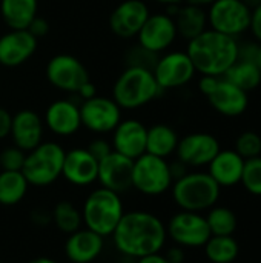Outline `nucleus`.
<instances>
[{"label": "nucleus", "instance_id": "12", "mask_svg": "<svg viewBox=\"0 0 261 263\" xmlns=\"http://www.w3.org/2000/svg\"><path fill=\"white\" fill-rule=\"evenodd\" d=\"M82 126L95 134H108L115 129L122 120V108L114 99L95 96L80 105Z\"/></svg>", "mask_w": 261, "mask_h": 263}, {"label": "nucleus", "instance_id": "37", "mask_svg": "<svg viewBox=\"0 0 261 263\" xmlns=\"http://www.w3.org/2000/svg\"><path fill=\"white\" fill-rule=\"evenodd\" d=\"M86 149L89 151V154H91L97 162H100L102 159H105L108 154H111V153L114 151V149H112V145H111L108 140L102 139V137L94 139V140L86 146Z\"/></svg>", "mask_w": 261, "mask_h": 263}, {"label": "nucleus", "instance_id": "14", "mask_svg": "<svg viewBox=\"0 0 261 263\" xmlns=\"http://www.w3.org/2000/svg\"><path fill=\"white\" fill-rule=\"evenodd\" d=\"M177 37L178 35L175 22L166 12L149 14L145 25L137 34L138 45L155 54H162L169 49Z\"/></svg>", "mask_w": 261, "mask_h": 263}, {"label": "nucleus", "instance_id": "41", "mask_svg": "<svg viewBox=\"0 0 261 263\" xmlns=\"http://www.w3.org/2000/svg\"><path fill=\"white\" fill-rule=\"evenodd\" d=\"M249 31L254 35V40L261 43V5L254 8L251 12V23H249Z\"/></svg>", "mask_w": 261, "mask_h": 263}, {"label": "nucleus", "instance_id": "6", "mask_svg": "<svg viewBox=\"0 0 261 263\" xmlns=\"http://www.w3.org/2000/svg\"><path fill=\"white\" fill-rule=\"evenodd\" d=\"M66 151L57 142H42L26 153L22 174L29 186H48L62 177Z\"/></svg>", "mask_w": 261, "mask_h": 263}, {"label": "nucleus", "instance_id": "20", "mask_svg": "<svg viewBox=\"0 0 261 263\" xmlns=\"http://www.w3.org/2000/svg\"><path fill=\"white\" fill-rule=\"evenodd\" d=\"M43 119L35 111L22 109L12 116L9 137L12 139V145L28 153L43 142Z\"/></svg>", "mask_w": 261, "mask_h": 263}, {"label": "nucleus", "instance_id": "30", "mask_svg": "<svg viewBox=\"0 0 261 263\" xmlns=\"http://www.w3.org/2000/svg\"><path fill=\"white\" fill-rule=\"evenodd\" d=\"M203 248L208 260L212 263H232L240 253L234 236H211Z\"/></svg>", "mask_w": 261, "mask_h": 263}, {"label": "nucleus", "instance_id": "48", "mask_svg": "<svg viewBox=\"0 0 261 263\" xmlns=\"http://www.w3.org/2000/svg\"><path fill=\"white\" fill-rule=\"evenodd\" d=\"M154 2H157L160 5H165V6H168V5H183L185 3V0H154Z\"/></svg>", "mask_w": 261, "mask_h": 263}, {"label": "nucleus", "instance_id": "13", "mask_svg": "<svg viewBox=\"0 0 261 263\" xmlns=\"http://www.w3.org/2000/svg\"><path fill=\"white\" fill-rule=\"evenodd\" d=\"M222 149L220 142L209 133H192L178 140L175 154L188 168L208 166Z\"/></svg>", "mask_w": 261, "mask_h": 263}, {"label": "nucleus", "instance_id": "49", "mask_svg": "<svg viewBox=\"0 0 261 263\" xmlns=\"http://www.w3.org/2000/svg\"><path fill=\"white\" fill-rule=\"evenodd\" d=\"M251 11L254 9V8H257V6H260L261 5V0H242Z\"/></svg>", "mask_w": 261, "mask_h": 263}, {"label": "nucleus", "instance_id": "38", "mask_svg": "<svg viewBox=\"0 0 261 263\" xmlns=\"http://www.w3.org/2000/svg\"><path fill=\"white\" fill-rule=\"evenodd\" d=\"M260 46L261 43H258L257 40H254V42H240L238 43V59L249 60V62H257Z\"/></svg>", "mask_w": 261, "mask_h": 263}, {"label": "nucleus", "instance_id": "2", "mask_svg": "<svg viewBox=\"0 0 261 263\" xmlns=\"http://www.w3.org/2000/svg\"><path fill=\"white\" fill-rule=\"evenodd\" d=\"M240 40L211 28L188 42L186 52L202 76L222 77L238 59Z\"/></svg>", "mask_w": 261, "mask_h": 263}, {"label": "nucleus", "instance_id": "22", "mask_svg": "<svg viewBox=\"0 0 261 263\" xmlns=\"http://www.w3.org/2000/svg\"><path fill=\"white\" fill-rule=\"evenodd\" d=\"M249 92L240 89L234 83L220 77L217 88L208 97L211 106L225 117H238L249 106Z\"/></svg>", "mask_w": 261, "mask_h": 263}, {"label": "nucleus", "instance_id": "34", "mask_svg": "<svg viewBox=\"0 0 261 263\" xmlns=\"http://www.w3.org/2000/svg\"><path fill=\"white\" fill-rule=\"evenodd\" d=\"M158 57L160 54L151 52L142 45H134L125 54V63H126V68H143V69L152 71Z\"/></svg>", "mask_w": 261, "mask_h": 263}, {"label": "nucleus", "instance_id": "50", "mask_svg": "<svg viewBox=\"0 0 261 263\" xmlns=\"http://www.w3.org/2000/svg\"><path fill=\"white\" fill-rule=\"evenodd\" d=\"M28 263H58V262H55L54 259H49V257H35V259L29 260Z\"/></svg>", "mask_w": 261, "mask_h": 263}, {"label": "nucleus", "instance_id": "18", "mask_svg": "<svg viewBox=\"0 0 261 263\" xmlns=\"http://www.w3.org/2000/svg\"><path fill=\"white\" fill-rule=\"evenodd\" d=\"M148 128L137 119H122L112 131V149L131 160L146 153Z\"/></svg>", "mask_w": 261, "mask_h": 263}, {"label": "nucleus", "instance_id": "45", "mask_svg": "<svg viewBox=\"0 0 261 263\" xmlns=\"http://www.w3.org/2000/svg\"><path fill=\"white\" fill-rule=\"evenodd\" d=\"M165 256H166V259L171 263H183V260H185V251L178 245L174 247V248H171Z\"/></svg>", "mask_w": 261, "mask_h": 263}, {"label": "nucleus", "instance_id": "25", "mask_svg": "<svg viewBox=\"0 0 261 263\" xmlns=\"http://www.w3.org/2000/svg\"><path fill=\"white\" fill-rule=\"evenodd\" d=\"M172 18L175 22L177 35L188 42L208 29V12L205 11V8L195 5H180L177 14Z\"/></svg>", "mask_w": 261, "mask_h": 263}, {"label": "nucleus", "instance_id": "10", "mask_svg": "<svg viewBox=\"0 0 261 263\" xmlns=\"http://www.w3.org/2000/svg\"><path fill=\"white\" fill-rule=\"evenodd\" d=\"M152 72L162 91L182 88L197 74L186 51H171L160 55Z\"/></svg>", "mask_w": 261, "mask_h": 263}, {"label": "nucleus", "instance_id": "33", "mask_svg": "<svg viewBox=\"0 0 261 263\" xmlns=\"http://www.w3.org/2000/svg\"><path fill=\"white\" fill-rule=\"evenodd\" d=\"M240 183L245 186V190L249 194L261 197V156L245 160V168Z\"/></svg>", "mask_w": 261, "mask_h": 263}, {"label": "nucleus", "instance_id": "11", "mask_svg": "<svg viewBox=\"0 0 261 263\" xmlns=\"http://www.w3.org/2000/svg\"><path fill=\"white\" fill-rule=\"evenodd\" d=\"M45 74L54 88L71 94H75L78 88L89 80L86 66L71 54H57L49 59Z\"/></svg>", "mask_w": 261, "mask_h": 263}, {"label": "nucleus", "instance_id": "4", "mask_svg": "<svg viewBox=\"0 0 261 263\" xmlns=\"http://www.w3.org/2000/svg\"><path fill=\"white\" fill-rule=\"evenodd\" d=\"M83 227L102 237L112 236L120 219L125 214L122 196L103 186L94 190L83 202Z\"/></svg>", "mask_w": 261, "mask_h": 263}, {"label": "nucleus", "instance_id": "3", "mask_svg": "<svg viewBox=\"0 0 261 263\" xmlns=\"http://www.w3.org/2000/svg\"><path fill=\"white\" fill-rule=\"evenodd\" d=\"M171 193L180 210L203 213L217 205L222 188L208 173L195 171L186 173L183 177L174 180Z\"/></svg>", "mask_w": 261, "mask_h": 263}, {"label": "nucleus", "instance_id": "7", "mask_svg": "<svg viewBox=\"0 0 261 263\" xmlns=\"http://www.w3.org/2000/svg\"><path fill=\"white\" fill-rule=\"evenodd\" d=\"M174 183L169 162L166 159L145 153L134 160L132 188L143 196L155 197L171 190Z\"/></svg>", "mask_w": 261, "mask_h": 263}, {"label": "nucleus", "instance_id": "16", "mask_svg": "<svg viewBox=\"0 0 261 263\" xmlns=\"http://www.w3.org/2000/svg\"><path fill=\"white\" fill-rule=\"evenodd\" d=\"M149 14V8L143 0H125L111 12L109 28L120 39L137 37Z\"/></svg>", "mask_w": 261, "mask_h": 263}, {"label": "nucleus", "instance_id": "47", "mask_svg": "<svg viewBox=\"0 0 261 263\" xmlns=\"http://www.w3.org/2000/svg\"><path fill=\"white\" fill-rule=\"evenodd\" d=\"M215 0H185V3H189V5H195V6H200V8H206V6H211Z\"/></svg>", "mask_w": 261, "mask_h": 263}, {"label": "nucleus", "instance_id": "43", "mask_svg": "<svg viewBox=\"0 0 261 263\" xmlns=\"http://www.w3.org/2000/svg\"><path fill=\"white\" fill-rule=\"evenodd\" d=\"M75 94L82 99V102H85V100H89V99H92V97L97 96V88H95V85L91 80H88V82H85L78 88V91Z\"/></svg>", "mask_w": 261, "mask_h": 263}, {"label": "nucleus", "instance_id": "19", "mask_svg": "<svg viewBox=\"0 0 261 263\" xmlns=\"http://www.w3.org/2000/svg\"><path fill=\"white\" fill-rule=\"evenodd\" d=\"M43 123L52 134L69 137L82 128L80 105L69 99L55 100L46 108Z\"/></svg>", "mask_w": 261, "mask_h": 263}, {"label": "nucleus", "instance_id": "15", "mask_svg": "<svg viewBox=\"0 0 261 263\" xmlns=\"http://www.w3.org/2000/svg\"><path fill=\"white\" fill-rule=\"evenodd\" d=\"M132 168L134 160L112 151L98 162L97 182H100V186L122 196L132 190Z\"/></svg>", "mask_w": 261, "mask_h": 263}, {"label": "nucleus", "instance_id": "40", "mask_svg": "<svg viewBox=\"0 0 261 263\" xmlns=\"http://www.w3.org/2000/svg\"><path fill=\"white\" fill-rule=\"evenodd\" d=\"M218 80H220V77H215V76H202L200 80H198V89H200V92L203 96L209 97L214 92V89L217 88Z\"/></svg>", "mask_w": 261, "mask_h": 263}, {"label": "nucleus", "instance_id": "29", "mask_svg": "<svg viewBox=\"0 0 261 263\" xmlns=\"http://www.w3.org/2000/svg\"><path fill=\"white\" fill-rule=\"evenodd\" d=\"M29 183L26 182L22 171H0V205L14 206L20 203L26 193Z\"/></svg>", "mask_w": 261, "mask_h": 263}, {"label": "nucleus", "instance_id": "52", "mask_svg": "<svg viewBox=\"0 0 261 263\" xmlns=\"http://www.w3.org/2000/svg\"><path fill=\"white\" fill-rule=\"evenodd\" d=\"M0 263H2V262H0Z\"/></svg>", "mask_w": 261, "mask_h": 263}, {"label": "nucleus", "instance_id": "44", "mask_svg": "<svg viewBox=\"0 0 261 263\" xmlns=\"http://www.w3.org/2000/svg\"><path fill=\"white\" fill-rule=\"evenodd\" d=\"M169 170H171V174H172V179L174 180H177V179L183 177L186 173H189L188 171V166L183 162H180L178 159L174 163H169Z\"/></svg>", "mask_w": 261, "mask_h": 263}, {"label": "nucleus", "instance_id": "23", "mask_svg": "<svg viewBox=\"0 0 261 263\" xmlns=\"http://www.w3.org/2000/svg\"><path fill=\"white\" fill-rule=\"evenodd\" d=\"M103 247L105 237L88 228H80L68 236L65 242V254L69 262L91 263L103 253Z\"/></svg>", "mask_w": 261, "mask_h": 263}, {"label": "nucleus", "instance_id": "24", "mask_svg": "<svg viewBox=\"0 0 261 263\" xmlns=\"http://www.w3.org/2000/svg\"><path fill=\"white\" fill-rule=\"evenodd\" d=\"M245 159L235 149H220L208 165V174L220 188H232L242 182Z\"/></svg>", "mask_w": 261, "mask_h": 263}, {"label": "nucleus", "instance_id": "1", "mask_svg": "<svg viewBox=\"0 0 261 263\" xmlns=\"http://www.w3.org/2000/svg\"><path fill=\"white\" fill-rule=\"evenodd\" d=\"M115 250L129 259H142L149 254L162 253L168 234L166 225L152 213L129 211L120 219L112 233Z\"/></svg>", "mask_w": 261, "mask_h": 263}, {"label": "nucleus", "instance_id": "46", "mask_svg": "<svg viewBox=\"0 0 261 263\" xmlns=\"http://www.w3.org/2000/svg\"><path fill=\"white\" fill-rule=\"evenodd\" d=\"M137 263H171L165 254L162 253H155V254H149V256H145L142 259H137Z\"/></svg>", "mask_w": 261, "mask_h": 263}, {"label": "nucleus", "instance_id": "21", "mask_svg": "<svg viewBox=\"0 0 261 263\" xmlns=\"http://www.w3.org/2000/svg\"><path fill=\"white\" fill-rule=\"evenodd\" d=\"M98 162L86 148H74L66 151L62 176L74 186H89L97 182Z\"/></svg>", "mask_w": 261, "mask_h": 263}, {"label": "nucleus", "instance_id": "5", "mask_svg": "<svg viewBox=\"0 0 261 263\" xmlns=\"http://www.w3.org/2000/svg\"><path fill=\"white\" fill-rule=\"evenodd\" d=\"M154 72L143 68H126L112 86V99L122 109H137L160 96Z\"/></svg>", "mask_w": 261, "mask_h": 263}, {"label": "nucleus", "instance_id": "32", "mask_svg": "<svg viewBox=\"0 0 261 263\" xmlns=\"http://www.w3.org/2000/svg\"><path fill=\"white\" fill-rule=\"evenodd\" d=\"M211 236H234L237 230V216L232 210L226 206H212L205 216Z\"/></svg>", "mask_w": 261, "mask_h": 263}, {"label": "nucleus", "instance_id": "26", "mask_svg": "<svg viewBox=\"0 0 261 263\" xmlns=\"http://www.w3.org/2000/svg\"><path fill=\"white\" fill-rule=\"evenodd\" d=\"M37 9V0H0V15L9 29H28Z\"/></svg>", "mask_w": 261, "mask_h": 263}, {"label": "nucleus", "instance_id": "36", "mask_svg": "<svg viewBox=\"0 0 261 263\" xmlns=\"http://www.w3.org/2000/svg\"><path fill=\"white\" fill-rule=\"evenodd\" d=\"M26 153L15 145L6 146L0 151V170L2 171H22Z\"/></svg>", "mask_w": 261, "mask_h": 263}, {"label": "nucleus", "instance_id": "28", "mask_svg": "<svg viewBox=\"0 0 261 263\" xmlns=\"http://www.w3.org/2000/svg\"><path fill=\"white\" fill-rule=\"evenodd\" d=\"M222 77L246 92L257 89L261 85V71L257 62L242 59H237V62Z\"/></svg>", "mask_w": 261, "mask_h": 263}, {"label": "nucleus", "instance_id": "35", "mask_svg": "<svg viewBox=\"0 0 261 263\" xmlns=\"http://www.w3.org/2000/svg\"><path fill=\"white\" fill-rule=\"evenodd\" d=\"M245 160L261 156V136L255 131H245L235 140L234 148Z\"/></svg>", "mask_w": 261, "mask_h": 263}, {"label": "nucleus", "instance_id": "17", "mask_svg": "<svg viewBox=\"0 0 261 263\" xmlns=\"http://www.w3.org/2000/svg\"><path fill=\"white\" fill-rule=\"evenodd\" d=\"M38 40L28 29H9L0 35V66L15 68L28 62L37 49Z\"/></svg>", "mask_w": 261, "mask_h": 263}, {"label": "nucleus", "instance_id": "9", "mask_svg": "<svg viewBox=\"0 0 261 263\" xmlns=\"http://www.w3.org/2000/svg\"><path fill=\"white\" fill-rule=\"evenodd\" d=\"M168 237L182 248H202L211 237L206 217L202 213L180 210L166 225Z\"/></svg>", "mask_w": 261, "mask_h": 263}, {"label": "nucleus", "instance_id": "27", "mask_svg": "<svg viewBox=\"0 0 261 263\" xmlns=\"http://www.w3.org/2000/svg\"><path fill=\"white\" fill-rule=\"evenodd\" d=\"M178 140V134L169 125H152L151 128H148L146 134V153L162 159H168L172 154H175Z\"/></svg>", "mask_w": 261, "mask_h": 263}, {"label": "nucleus", "instance_id": "31", "mask_svg": "<svg viewBox=\"0 0 261 263\" xmlns=\"http://www.w3.org/2000/svg\"><path fill=\"white\" fill-rule=\"evenodd\" d=\"M51 219H52V223L55 225V228L66 236L83 228L82 210L77 208L69 200L58 202L51 213Z\"/></svg>", "mask_w": 261, "mask_h": 263}, {"label": "nucleus", "instance_id": "39", "mask_svg": "<svg viewBox=\"0 0 261 263\" xmlns=\"http://www.w3.org/2000/svg\"><path fill=\"white\" fill-rule=\"evenodd\" d=\"M28 31L38 40V39H42V37H45L48 32H49V23L46 22V18H43V17H35L31 23H29V26H28Z\"/></svg>", "mask_w": 261, "mask_h": 263}, {"label": "nucleus", "instance_id": "42", "mask_svg": "<svg viewBox=\"0 0 261 263\" xmlns=\"http://www.w3.org/2000/svg\"><path fill=\"white\" fill-rule=\"evenodd\" d=\"M11 120H12V114L6 108L0 106V140L9 136Z\"/></svg>", "mask_w": 261, "mask_h": 263}, {"label": "nucleus", "instance_id": "8", "mask_svg": "<svg viewBox=\"0 0 261 263\" xmlns=\"http://www.w3.org/2000/svg\"><path fill=\"white\" fill-rule=\"evenodd\" d=\"M208 8V26L211 29L235 39L249 31L252 11L242 0H215Z\"/></svg>", "mask_w": 261, "mask_h": 263}, {"label": "nucleus", "instance_id": "51", "mask_svg": "<svg viewBox=\"0 0 261 263\" xmlns=\"http://www.w3.org/2000/svg\"><path fill=\"white\" fill-rule=\"evenodd\" d=\"M257 65L260 66V71H261V46H260V52H258V57H257Z\"/></svg>", "mask_w": 261, "mask_h": 263}]
</instances>
